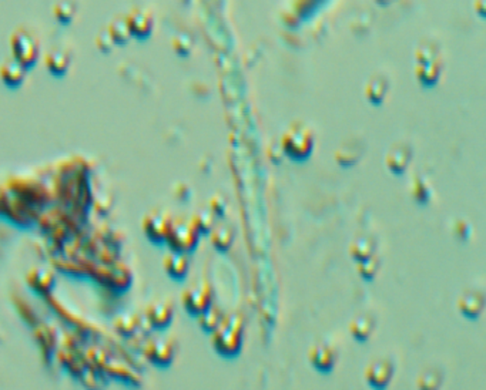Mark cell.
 <instances>
[{"instance_id":"obj_28","label":"cell","mask_w":486,"mask_h":390,"mask_svg":"<svg viewBox=\"0 0 486 390\" xmlns=\"http://www.w3.org/2000/svg\"><path fill=\"white\" fill-rule=\"evenodd\" d=\"M385 84L383 82H371L366 89V96L371 100V103H381L385 96Z\"/></svg>"},{"instance_id":"obj_11","label":"cell","mask_w":486,"mask_h":390,"mask_svg":"<svg viewBox=\"0 0 486 390\" xmlns=\"http://www.w3.org/2000/svg\"><path fill=\"white\" fill-rule=\"evenodd\" d=\"M146 353L148 359L157 366H169L174 358L176 348L169 339H157L148 344Z\"/></svg>"},{"instance_id":"obj_6","label":"cell","mask_w":486,"mask_h":390,"mask_svg":"<svg viewBox=\"0 0 486 390\" xmlns=\"http://www.w3.org/2000/svg\"><path fill=\"white\" fill-rule=\"evenodd\" d=\"M183 306L190 315H200L212 304V290L205 281L188 287L183 294Z\"/></svg>"},{"instance_id":"obj_22","label":"cell","mask_w":486,"mask_h":390,"mask_svg":"<svg viewBox=\"0 0 486 390\" xmlns=\"http://www.w3.org/2000/svg\"><path fill=\"white\" fill-rule=\"evenodd\" d=\"M373 251H375V241L371 237L355 238L350 245V254L357 262L371 256Z\"/></svg>"},{"instance_id":"obj_10","label":"cell","mask_w":486,"mask_h":390,"mask_svg":"<svg viewBox=\"0 0 486 390\" xmlns=\"http://www.w3.org/2000/svg\"><path fill=\"white\" fill-rule=\"evenodd\" d=\"M411 157H412L411 147L407 144L398 143L388 150L385 155V164L392 174L401 176L407 170Z\"/></svg>"},{"instance_id":"obj_21","label":"cell","mask_w":486,"mask_h":390,"mask_svg":"<svg viewBox=\"0 0 486 390\" xmlns=\"http://www.w3.org/2000/svg\"><path fill=\"white\" fill-rule=\"evenodd\" d=\"M77 11L79 6L75 0H58L55 8H53V15L62 25H69L76 18Z\"/></svg>"},{"instance_id":"obj_14","label":"cell","mask_w":486,"mask_h":390,"mask_svg":"<svg viewBox=\"0 0 486 390\" xmlns=\"http://www.w3.org/2000/svg\"><path fill=\"white\" fill-rule=\"evenodd\" d=\"M163 266L166 272L173 278V280L181 281L187 276L190 261L186 252H179V251H172L169 255L165 256Z\"/></svg>"},{"instance_id":"obj_26","label":"cell","mask_w":486,"mask_h":390,"mask_svg":"<svg viewBox=\"0 0 486 390\" xmlns=\"http://www.w3.org/2000/svg\"><path fill=\"white\" fill-rule=\"evenodd\" d=\"M214 212L208 208V209H203L200 211L196 216H193L196 226L198 227L200 233H207L214 226Z\"/></svg>"},{"instance_id":"obj_31","label":"cell","mask_w":486,"mask_h":390,"mask_svg":"<svg viewBox=\"0 0 486 390\" xmlns=\"http://www.w3.org/2000/svg\"><path fill=\"white\" fill-rule=\"evenodd\" d=\"M210 209L214 212V215L217 216H223V214L226 212V201L222 195H214L210 201Z\"/></svg>"},{"instance_id":"obj_25","label":"cell","mask_w":486,"mask_h":390,"mask_svg":"<svg viewBox=\"0 0 486 390\" xmlns=\"http://www.w3.org/2000/svg\"><path fill=\"white\" fill-rule=\"evenodd\" d=\"M378 269H380V258H378L375 254H372L371 256H368V258H365V259L358 262L359 275L362 278H365L366 281L373 280Z\"/></svg>"},{"instance_id":"obj_16","label":"cell","mask_w":486,"mask_h":390,"mask_svg":"<svg viewBox=\"0 0 486 390\" xmlns=\"http://www.w3.org/2000/svg\"><path fill=\"white\" fill-rule=\"evenodd\" d=\"M25 76L26 69L15 59H8L0 66V79L11 89L20 87L25 82Z\"/></svg>"},{"instance_id":"obj_17","label":"cell","mask_w":486,"mask_h":390,"mask_svg":"<svg viewBox=\"0 0 486 390\" xmlns=\"http://www.w3.org/2000/svg\"><path fill=\"white\" fill-rule=\"evenodd\" d=\"M375 326V320L371 315L362 313L355 316L351 323H350V332L352 333V337L359 341L364 342L368 339V337L371 335V332L373 330Z\"/></svg>"},{"instance_id":"obj_7","label":"cell","mask_w":486,"mask_h":390,"mask_svg":"<svg viewBox=\"0 0 486 390\" xmlns=\"http://www.w3.org/2000/svg\"><path fill=\"white\" fill-rule=\"evenodd\" d=\"M392 375H394V365L388 359H376L371 362L365 369L366 382L375 389L387 387L390 380L392 379Z\"/></svg>"},{"instance_id":"obj_1","label":"cell","mask_w":486,"mask_h":390,"mask_svg":"<svg viewBox=\"0 0 486 390\" xmlns=\"http://www.w3.org/2000/svg\"><path fill=\"white\" fill-rule=\"evenodd\" d=\"M244 337V320L238 313L224 315L212 332V346L222 356L234 358L240 353Z\"/></svg>"},{"instance_id":"obj_29","label":"cell","mask_w":486,"mask_h":390,"mask_svg":"<svg viewBox=\"0 0 486 390\" xmlns=\"http://www.w3.org/2000/svg\"><path fill=\"white\" fill-rule=\"evenodd\" d=\"M32 285L37 291L49 290L53 285V276H51V273L49 271H36L34 280L32 281Z\"/></svg>"},{"instance_id":"obj_24","label":"cell","mask_w":486,"mask_h":390,"mask_svg":"<svg viewBox=\"0 0 486 390\" xmlns=\"http://www.w3.org/2000/svg\"><path fill=\"white\" fill-rule=\"evenodd\" d=\"M442 383V373L438 369H426L416 379V384L421 389H437Z\"/></svg>"},{"instance_id":"obj_27","label":"cell","mask_w":486,"mask_h":390,"mask_svg":"<svg viewBox=\"0 0 486 390\" xmlns=\"http://www.w3.org/2000/svg\"><path fill=\"white\" fill-rule=\"evenodd\" d=\"M94 44H96V47H97L100 51H103V53H109V51L113 48V46H115L116 43H115L113 37L110 36L109 30H107V27H105V29H101V30L97 33V36H96V39H94Z\"/></svg>"},{"instance_id":"obj_19","label":"cell","mask_w":486,"mask_h":390,"mask_svg":"<svg viewBox=\"0 0 486 390\" xmlns=\"http://www.w3.org/2000/svg\"><path fill=\"white\" fill-rule=\"evenodd\" d=\"M234 241V230L227 224H220L211 228V244L215 249L227 251Z\"/></svg>"},{"instance_id":"obj_3","label":"cell","mask_w":486,"mask_h":390,"mask_svg":"<svg viewBox=\"0 0 486 390\" xmlns=\"http://www.w3.org/2000/svg\"><path fill=\"white\" fill-rule=\"evenodd\" d=\"M11 47L15 60L25 69H32L40 54V40L29 27H19L12 33Z\"/></svg>"},{"instance_id":"obj_30","label":"cell","mask_w":486,"mask_h":390,"mask_svg":"<svg viewBox=\"0 0 486 390\" xmlns=\"http://www.w3.org/2000/svg\"><path fill=\"white\" fill-rule=\"evenodd\" d=\"M414 197L416 201L419 202H426L428 198H429V190L426 187V184L422 181V180H415L414 183Z\"/></svg>"},{"instance_id":"obj_20","label":"cell","mask_w":486,"mask_h":390,"mask_svg":"<svg viewBox=\"0 0 486 390\" xmlns=\"http://www.w3.org/2000/svg\"><path fill=\"white\" fill-rule=\"evenodd\" d=\"M197 318H198V325L201 326V329L204 332L212 333L215 329H217L220 322L223 320L224 313L219 306H215L211 304L205 311H203L200 315H197Z\"/></svg>"},{"instance_id":"obj_12","label":"cell","mask_w":486,"mask_h":390,"mask_svg":"<svg viewBox=\"0 0 486 390\" xmlns=\"http://www.w3.org/2000/svg\"><path fill=\"white\" fill-rule=\"evenodd\" d=\"M173 306L167 301H157L147 308V320L155 329H165L173 320Z\"/></svg>"},{"instance_id":"obj_13","label":"cell","mask_w":486,"mask_h":390,"mask_svg":"<svg viewBox=\"0 0 486 390\" xmlns=\"http://www.w3.org/2000/svg\"><path fill=\"white\" fill-rule=\"evenodd\" d=\"M132 36L147 37L153 30V16L144 9H133L126 16Z\"/></svg>"},{"instance_id":"obj_9","label":"cell","mask_w":486,"mask_h":390,"mask_svg":"<svg viewBox=\"0 0 486 390\" xmlns=\"http://www.w3.org/2000/svg\"><path fill=\"white\" fill-rule=\"evenodd\" d=\"M44 63L51 74L60 77L68 73L72 65V53L69 48L62 46L51 47L46 54Z\"/></svg>"},{"instance_id":"obj_4","label":"cell","mask_w":486,"mask_h":390,"mask_svg":"<svg viewBox=\"0 0 486 390\" xmlns=\"http://www.w3.org/2000/svg\"><path fill=\"white\" fill-rule=\"evenodd\" d=\"M200 230L191 218H176L172 221V227L166 242L170 245L172 251L191 252L200 241Z\"/></svg>"},{"instance_id":"obj_2","label":"cell","mask_w":486,"mask_h":390,"mask_svg":"<svg viewBox=\"0 0 486 390\" xmlns=\"http://www.w3.org/2000/svg\"><path fill=\"white\" fill-rule=\"evenodd\" d=\"M314 148L312 131L301 123L291 124L281 137V150L294 161L307 160Z\"/></svg>"},{"instance_id":"obj_5","label":"cell","mask_w":486,"mask_h":390,"mask_svg":"<svg viewBox=\"0 0 486 390\" xmlns=\"http://www.w3.org/2000/svg\"><path fill=\"white\" fill-rule=\"evenodd\" d=\"M172 221L173 218L167 211L155 209L150 212L143 221V230L146 237L154 244L166 242L172 227Z\"/></svg>"},{"instance_id":"obj_18","label":"cell","mask_w":486,"mask_h":390,"mask_svg":"<svg viewBox=\"0 0 486 390\" xmlns=\"http://www.w3.org/2000/svg\"><path fill=\"white\" fill-rule=\"evenodd\" d=\"M359 158H361V141L359 140L347 141L335 152L337 162L344 165V167L354 165Z\"/></svg>"},{"instance_id":"obj_23","label":"cell","mask_w":486,"mask_h":390,"mask_svg":"<svg viewBox=\"0 0 486 390\" xmlns=\"http://www.w3.org/2000/svg\"><path fill=\"white\" fill-rule=\"evenodd\" d=\"M107 30H109L110 36L113 37L115 43H117V44L127 43V40L132 36L129 25H127V20H126V16L115 18L112 20V23L109 25V27H107Z\"/></svg>"},{"instance_id":"obj_15","label":"cell","mask_w":486,"mask_h":390,"mask_svg":"<svg viewBox=\"0 0 486 390\" xmlns=\"http://www.w3.org/2000/svg\"><path fill=\"white\" fill-rule=\"evenodd\" d=\"M485 306V298L480 292L466 291L458 299V309L469 319H476Z\"/></svg>"},{"instance_id":"obj_8","label":"cell","mask_w":486,"mask_h":390,"mask_svg":"<svg viewBox=\"0 0 486 390\" xmlns=\"http://www.w3.org/2000/svg\"><path fill=\"white\" fill-rule=\"evenodd\" d=\"M308 359L316 370H319L322 373H328L333 370V368L335 365L337 353L330 345L319 342V344H315L309 349Z\"/></svg>"}]
</instances>
